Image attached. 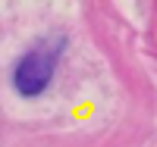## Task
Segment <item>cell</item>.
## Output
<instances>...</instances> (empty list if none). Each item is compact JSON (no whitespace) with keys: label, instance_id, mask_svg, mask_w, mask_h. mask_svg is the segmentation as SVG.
I'll return each instance as SVG.
<instances>
[{"label":"cell","instance_id":"1","mask_svg":"<svg viewBox=\"0 0 157 147\" xmlns=\"http://www.w3.org/2000/svg\"><path fill=\"white\" fill-rule=\"evenodd\" d=\"M60 50H63V41H38L32 50H25L16 63V69H13V88L22 97L44 94L57 75Z\"/></svg>","mask_w":157,"mask_h":147}]
</instances>
